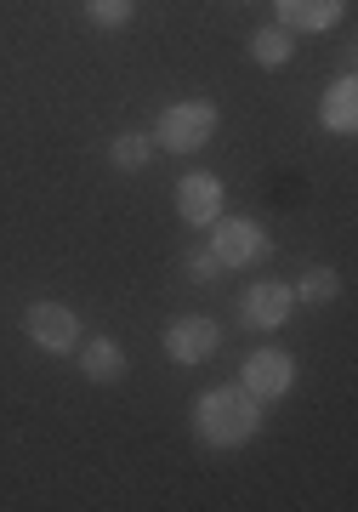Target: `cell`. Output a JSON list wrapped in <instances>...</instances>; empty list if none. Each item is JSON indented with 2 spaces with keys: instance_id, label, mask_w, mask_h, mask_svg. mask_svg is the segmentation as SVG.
<instances>
[{
  "instance_id": "obj_14",
  "label": "cell",
  "mask_w": 358,
  "mask_h": 512,
  "mask_svg": "<svg viewBox=\"0 0 358 512\" xmlns=\"http://www.w3.org/2000/svg\"><path fill=\"white\" fill-rule=\"evenodd\" d=\"M330 296H336V274H330V268H307V279L296 285V302H313V308H319Z\"/></svg>"
},
{
  "instance_id": "obj_6",
  "label": "cell",
  "mask_w": 358,
  "mask_h": 512,
  "mask_svg": "<svg viewBox=\"0 0 358 512\" xmlns=\"http://www.w3.org/2000/svg\"><path fill=\"white\" fill-rule=\"evenodd\" d=\"M216 342H222V330H216L211 319H199V313L165 325V353H171L177 365H205V359L216 353Z\"/></svg>"
},
{
  "instance_id": "obj_1",
  "label": "cell",
  "mask_w": 358,
  "mask_h": 512,
  "mask_svg": "<svg viewBox=\"0 0 358 512\" xmlns=\"http://www.w3.org/2000/svg\"><path fill=\"white\" fill-rule=\"evenodd\" d=\"M256 421H262V410H256V399L245 387H211V393H199V404H194V433L211 444V450H239V444H251Z\"/></svg>"
},
{
  "instance_id": "obj_9",
  "label": "cell",
  "mask_w": 358,
  "mask_h": 512,
  "mask_svg": "<svg viewBox=\"0 0 358 512\" xmlns=\"http://www.w3.org/2000/svg\"><path fill=\"white\" fill-rule=\"evenodd\" d=\"M341 12H347V0H279V23H285L290 35L302 29V35H324V29H336Z\"/></svg>"
},
{
  "instance_id": "obj_5",
  "label": "cell",
  "mask_w": 358,
  "mask_h": 512,
  "mask_svg": "<svg viewBox=\"0 0 358 512\" xmlns=\"http://www.w3.org/2000/svg\"><path fill=\"white\" fill-rule=\"evenodd\" d=\"M290 382H296V359L279 353V348L251 353V359H245V376H239V387H245L256 404H262V399H285Z\"/></svg>"
},
{
  "instance_id": "obj_2",
  "label": "cell",
  "mask_w": 358,
  "mask_h": 512,
  "mask_svg": "<svg viewBox=\"0 0 358 512\" xmlns=\"http://www.w3.org/2000/svg\"><path fill=\"white\" fill-rule=\"evenodd\" d=\"M211 137H216V109L205 103V97L171 103V109L160 114V126H154V143H160L165 154H199Z\"/></svg>"
},
{
  "instance_id": "obj_15",
  "label": "cell",
  "mask_w": 358,
  "mask_h": 512,
  "mask_svg": "<svg viewBox=\"0 0 358 512\" xmlns=\"http://www.w3.org/2000/svg\"><path fill=\"white\" fill-rule=\"evenodd\" d=\"M86 18L97 29H120V23H131V0H86Z\"/></svg>"
},
{
  "instance_id": "obj_3",
  "label": "cell",
  "mask_w": 358,
  "mask_h": 512,
  "mask_svg": "<svg viewBox=\"0 0 358 512\" xmlns=\"http://www.w3.org/2000/svg\"><path fill=\"white\" fill-rule=\"evenodd\" d=\"M211 251H216L222 268H256V262H268L273 245L251 217H216L211 222Z\"/></svg>"
},
{
  "instance_id": "obj_10",
  "label": "cell",
  "mask_w": 358,
  "mask_h": 512,
  "mask_svg": "<svg viewBox=\"0 0 358 512\" xmlns=\"http://www.w3.org/2000/svg\"><path fill=\"white\" fill-rule=\"evenodd\" d=\"M319 120H324V131H336V137H353V131H358V80H353V74H341L336 86L324 92Z\"/></svg>"
},
{
  "instance_id": "obj_13",
  "label": "cell",
  "mask_w": 358,
  "mask_h": 512,
  "mask_svg": "<svg viewBox=\"0 0 358 512\" xmlns=\"http://www.w3.org/2000/svg\"><path fill=\"white\" fill-rule=\"evenodd\" d=\"M148 154H154V143H148L143 131H120V137L108 143V160H114V171H143Z\"/></svg>"
},
{
  "instance_id": "obj_11",
  "label": "cell",
  "mask_w": 358,
  "mask_h": 512,
  "mask_svg": "<svg viewBox=\"0 0 358 512\" xmlns=\"http://www.w3.org/2000/svg\"><path fill=\"white\" fill-rule=\"evenodd\" d=\"M80 370H86V382H120L126 376V348L114 342V336H97V342H86L80 348Z\"/></svg>"
},
{
  "instance_id": "obj_8",
  "label": "cell",
  "mask_w": 358,
  "mask_h": 512,
  "mask_svg": "<svg viewBox=\"0 0 358 512\" xmlns=\"http://www.w3.org/2000/svg\"><path fill=\"white\" fill-rule=\"evenodd\" d=\"M177 217L188 228H211L222 217V183H216L211 171H188L177 183Z\"/></svg>"
},
{
  "instance_id": "obj_7",
  "label": "cell",
  "mask_w": 358,
  "mask_h": 512,
  "mask_svg": "<svg viewBox=\"0 0 358 512\" xmlns=\"http://www.w3.org/2000/svg\"><path fill=\"white\" fill-rule=\"evenodd\" d=\"M290 308H296V291L279 285V279H256L251 291L239 296V313H245V325H256V330H279L290 319Z\"/></svg>"
},
{
  "instance_id": "obj_12",
  "label": "cell",
  "mask_w": 358,
  "mask_h": 512,
  "mask_svg": "<svg viewBox=\"0 0 358 512\" xmlns=\"http://www.w3.org/2000/svg\"><path fill=\"white\" fill-rule=\"evenodd\" d=\"M251 57L262 63V69H285L290 57H296V35H290L285 23H268V29L251 35Z\"/></svg>"
},
{
  "instance_id": "obj_16",
  "label": "cell",
  "mask_w": 358,
  "mask_h": 512,
  "mask_svg": "<svg viewBox=\"0 0 358 512\" xmlns=\"http://www.w3.org/2000/svg\"><path fill=\"white\" fill-rule=\"evenodd\" d=\"M216 268H222V262H216V251H211V245H199V251H188V274H194V279H216Z\"/></svg>"
},
{
  "instance_id": "obj_4",
  "label": "cell",
  "mask_w": 358,
  "mask_h": 512,
  "mask_svg": "<svg viewBox=\"0 0 358 512\" xmlns=\"http://www.w3.org/2000/svg\"><path fill=\"white\" fill-rule=\"evenodd\" d=\"M23 330H29V342L46 348V353H74L80 348V319H74L63 302H29Z\"/></svg>"
}]
</instances>
